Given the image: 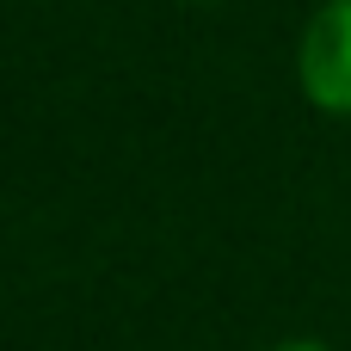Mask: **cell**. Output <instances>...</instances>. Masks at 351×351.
<instances>
[{"label": "cell", "instance_id": "2", "mask_svg": "<svg viewBox=\"0 0 351 351\" xmlns=\"http://www.w3.org/2000/svg\"><path fill=\"white\" fill-rule=\"evenodd\" d=\"M271 351H327L321 339H284V346H271Z\"/></svg>", "mask_w": 351, "mask_h": 351}, {"label": "cell", "instance_id": "1", "mask_svg": "<svg viewBox=\"0 0 351 351\" xmlns=\"http://www.w3.org/2000/svg\"><path fill=\"white\" fill-rule=\"evenodd\" d=\"M296 74L308 105H321L327 117H351V0H327L296 49Z\"/></svg>", "mask_w": 351, "mask_h": 351}]
</instances>
